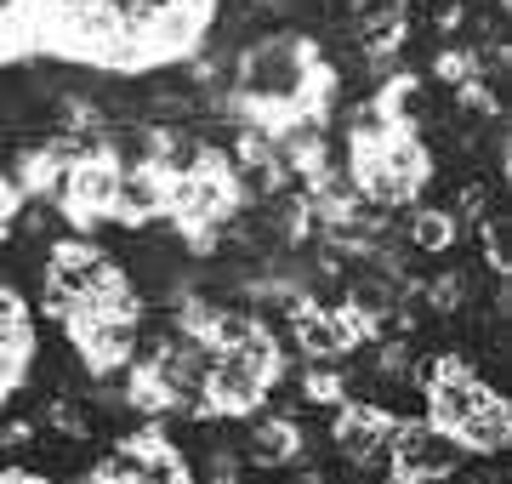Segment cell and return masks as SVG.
I'll use <instances>...</instances> for the list:
<instances>
[{"label":"cell","mask_w":512,"mask_h":484,"mask_svg":"<svg viewBox=\"0 0 512 484\" xmlns=\"http://www.w3.org/2000/svg\"><path fill=\"white\" fill-rule=\"evenodd\" d=\"M114 223L126 228H143L154 217H165V171L154 160H131L120 166V188H114Z\"/></svg>","instance_id":"277c9868"},{"label":"cell","mask_w":512,"mask_h":484,"mask_svg":"<svg viewBox=\"0 0 512 484\" xmlns=\"http://www.w3.org/2000/svg\"><path fill=\"white\" fill-rule=\"evenodd\" d=\"M29 308H23V297L12 291V280L0 274V354H29Z\"/></svg>","instance_id":"ba28073f"},{"label":"cell","mask_w":512,"mask_h":484,"mask_svg":"<svg viewBox=\"0 0 512 484\" xmlns=\"http://www.w3.org/2000/svg\"><path fill=\"white\" fill-rule=\"evenodd\" d=\"M0 484H46V479H40V473H29V467H6V473H0Z\"/></svg>","instance_id":"4fadbf2b"},{"label":"cell","mask_w":512,"mask_h":484,"mask_svg":"<svg viewBox=\"0 0 512 484\" xmlns=\"http://www.w3.org/2000/svg\"><path fill=\"white\" fill-rule=\"evenodd\" d=\"M18 205H23V194H18V183L0 171V234L12 228V217H18Z\"/></svg>","instance_id":"7c38bea8"},{"label":"cell","mask_w":512,"mask_h":484,"mask_svg":"<svg viewBox=\"0 0 512 484\" xmlns=\"http://www.w3.org/2000/svg\"><path fill=\"white\" fill-rule=\"evenodd\" d=\"M393 410L370 405V399H342L336 405V422H330V439H336V450L348 456L353 467H382L387 473V433H393Z\"/></svg>","instance_id":"3957f363"},{"label":"cell","mask_w":512,"mask_h":484,"mask_svg":"<svg viewBox=\"0 0 512 484\" xmlns=\"http://www.w3.org/2000/svg\"><path fill=\"white\" fill-rule=\"evenodd\" d=\"M245 456H251L256 467H285L302 456V428H296V416H279V410H268V416H256L251 422V439H245Z\"/></svg>","instance_id":"5b68a950"},{"label":"cell","mask_w":512,"mask_h":484,"mask_svg":"<svg viewBox=\"0 0 512 484\" xmlns=\"http://www.w3.org/2000/svg\"><path fill=\"white\" fill-rule=\"evenodd\" d=\"M461 223L456 211H439V205H421L416 217H410V245H416L421 257H444L450 245H456Z\"/></svg>","instance_id":"52a82bcc"},{"label":"cell","mask_w":512,"mask_h":484,"mask_svg":"<svg viewBox=\"0 0 512 484\" xmlns=\"http://www.w3.org/2000/svg\"><path fill=\"white\" fill-rule=\"evenodd\" d=\"M205 484H239V456L228 445H217L205 456Z\"/></svg>","instance_id":"8fae6325"},{"label":"cell","mask_w":512,"mask_h":484,"mask_svg":"<svg viewBox=\"0 0 512 484\" xmlns=\"http://www.w3.org/2000/svg\"><path fill=\"white\" fill-rule=\"evenodd\" d=\"M461 445L444 428H433L427 416H399L387 433V479L393 484H444L450 473H461Z\"/></svg>","instance_id":"6da1fadb"},{"label":"cell","mask_w":512,"mask_h":484,"mask_svg":"<svg viewBox=\"0 0 512 484\" xmlns=\"http://www.w3.org/2000/svg\"><path fill=\"white\" fill-rule=\"evenodd\" d=\"M433 75H439L444 86H467V80H478V57L461 52V46H444V52L433 57Z\"/></svg>","instance_id":"30bf717a"},{"label":"cell","mask_w":512,"mask_h":484,"mask_svg":"<svg viewBox=\"0 0 512 484\" xmlns=\"http://www.w3.org/2000/svg\"><path fill=\"white\" fill-rule=\"evenodd\" d=\"M302 399H308V405H342V399H348V382H342L336 365H308V371H302Z\"/></svg>","instance_id":"9c48e42d"},{"label":"cell","mask_w":512,"mask_h":484,"mask_svg":"<svg viewBox=\"0 0 512 484\" xmlns=\"http://www.w3.org/2000/svg\"><path fill=\"white\" fill-rule=\"evenodd\" d=\"M507 439H512V410H507V399H501V393H495L490 405H484L473 422L456 433L461 456H501V450H507Z\"/></svg>","instance_id":"8992f818"},{"label":"cell","mask_w":512,"mask_h":484,"mask_svg":"<svg viewBox=\"0 0 512 484\" xmlns=\"http://www.w3.org/2000/svg\"><path fill=\"white\" fill-rule=\"evenodd\" d=\"M120 154L114 149H97V154H80V160H69V166L57 171V205H63V217H69L74 228H92L103 223L114 211V188H120Z\"/></svg>","instance_id":"7a4b0ae2"}]
</instances>
